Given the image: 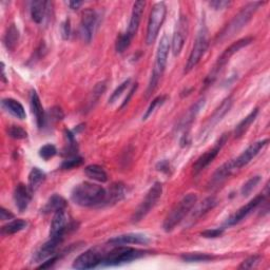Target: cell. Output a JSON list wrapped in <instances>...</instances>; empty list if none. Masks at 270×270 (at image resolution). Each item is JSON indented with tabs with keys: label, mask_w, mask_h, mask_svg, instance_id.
<instances>
[{
	"label": "cell",
	"mask_w": 270,
	"mask_h": 270,
	"mask_svg": "<svg viewBox=\"0 0 270 270\" xmlns=\"http://www.w3.org/2000/svg\"><path fill=\"white\" fill-rule=\"evenodd\" d=\"M30 104H31L32 112H33V114L35 116L38 128H42V127L44 126V121H45L44 110H43L42 105L40 103V99L35 91H32V93H31Z\"/></svg>",
	"instance_id": "obj_23"
},
{
	"label": "cell",
	"mask_w": 270,
	"mask_h": 270,
	"mask_svg": "<svg viewBox=\"0 0 270 270\" xmlns=\"http://www.w3.org/2000/svg\"><path fill=\"white\" fill-rule=\"evenodd\" d=\"M70 33H71V24H70V20L67 19L61 24V35L63 39H68L70 37Z\"/></svg>",
	"instance_id": "obj_46"
},
{
	"label": "cell",
	"mask_w": 270,
	"mask_h": 270,
	"mask_svg": "<svg viewBox=\"0 0 270 270\" xmlns=\"http://www.w3.org/2000/svg\"><path fill=\"white\" fill-rule=\"evenodd\" d=\"M27 226H28V223L26 220H23L21 218L14 219V220L9 222L8 224H6L5 226L2 227V234L3 235H12V234L22 231L23 229L27 228Z\"/></svg>",
	"instance_id": "obj_32"
},
{
	"label": "cell",
	"mask_w": 270,
	"mask_h": 270,
	"mask_svg": "<svg viewBox=\"0 0 270 270\" xmlns=\"http://www.w3.org/2000/svg\"><path fill=\"white\" fill-rule=\"evenodd\" d=\"M187 33H188V20L186 17H181L171 41L172 53L174 56L180 55V53L182 52L183 46L187 38Z\"/></svg>",
	"instance_id": "obj_15"
},
{
	"label": "cell",
	"mask_w": 270,
	"mask_h": 270,
	"mask_svg": "<svg viewBox=\"0 0 270 270\" xmlns=\"http://www.w3.org/2000/svg\"><path fill=\"white\" fill-rule=\"evenodd\" d=\"M182 260L188 263L193 262H207L214 259L213 256L208 255V253H202V252H191V253H185L182 257Z\"/></svg>",
	"instance_id": "obj_34"
},
{
	"label": "cell",
	"mask_w": 270,
	"mask_h": 270,
	"mask_svg": "<svg viewBox=\"0 0 270 270\" xmlns=\"http://www.w3.org/2000/svg\"><path fill=\"white\" fill-rule=\"evenodd\" d=\"M252 41H253L252 37H245V38L239 39L237 41L233 42L232 44H230L227 47V49L223 52V54H222L218 57V59H217L216 63L214 65V67L212 68L210 74L207 76V78H206V81H205L206 86H209V85H211L214 82V79L217 77L218 73L222 71V69H223L227 65L228 61L230 60V58L235 53L239 52L241 49H243V47L249 45Z\"/></svg>",
	"instance_id": "obj_6"
},
{
	"label": "cell",
	"mask_w": 270,
	"mask_h": 270,
	"mask_svg": "<svg viewBox=\"0 0 270 270\" xmlns=\"http://www.w3.org/2000/svg\"><path fill=\"white\" fill-rule=\"evenodd\" d=\"M85 173L86 176L93 180L100 183H106L108 181V174L105 171V169L99 165H89L85 168Z\"/></svg>",
	"instance_id": "obj_31"
},
{
	"label": "cell",
	"mask_w": 270,
	"mask_h": 270,
	"mask_svg": "<svg viewBox=\"0 0 270 270\" xmlns=\"http://www.w3.org/2000/svg\"><path fill=\"white\" fill-rule=\"evenodd\" d=\"M57 154V149L52 144H46L39 150V156L43 158L44 161H49L50 158L54 157Z\"/></svg>",
	"instance_id": "obj_36"
},
{
	"label": "cell",
	"mask_w": 270,
	"mask_h": 270,
	"mask_svg": "<svg viewBox=\"0 0 270 270\" xmlns=\"http://www.w3.org/2000/svg\"><path fill=\"white\" fill-rule=\"evenodd\" d=\"M169 50H170V41L167 35H164L163 38L161 39L160 44L157 47V53L155 57V63L152 70L150 83L147 89V97H149L151 93L155 90L157 87L158 83H160L161 78L165 72L166 66H167V60H168V55H169Z\"/></svg>",
	"instance_id": "obj_4"
},
{
	"label": "cell",
	"mask_w": 270,
	"mask_h": 270,
	"mask_svg": "<svg viewBox=\"0 0 270 270\" xmlns=\"http://www.w3.org/2000/svg\"><path fill=\"white\" fill-rule=\"evenodd\" d=\"M14 217L15 215L11 211L7 210L5 207H2V209H0V218H2V220H9Z\"/></svg>",
	"instance_id": "obj_50"
},
{
	"label": "cell",
	"mask_w": 270,
	"mask_h": 270,
	"mask_svg": "<svg viewBox=\"0 0 270 270\" xmlns=\"http://www.w3.org/2000/svg\"><path fill=\"white\" fill-rule=\"evenodd\" d=\"M209 6L216 11L224 10L230 6V2H226V0H214V2L209 3Z\"/></svg>",
	"instance_id": "obj_45"
},
{
	"label": "cell",
	"mask_w": 270,
	"mask_h": 270,
	"mask_svg": "<svg viewBox=\"0 0 270 270\" xmlns=\"http://www.w3.org/2000/svg\"><path fill=\"white\" fill-rule=\"evenodd\" d=\"M265 200L264 195H258L253 200H251L249 203H247L243 207H241L239 210H236L232 215H230L227 220L225 222V226H234L239 224L244 218H246L253 210L257 209L259 205H261Z\"/></svg>",
	"instance_id": "obj_13"
},
{
	"label": "cell",
	"mask_w": 270,
	"mask_h": 270,
	"mask_svg": "<svg viewBox=\"0 0 270 270\" xmlns=\"http://www.w3.org/2000/svg\"><path fill=\"white\" fill-rule=\"evenodd\" d=\"M32 193L33 192L24 184H18L16 186L14 191V202L16 207H17L20 212L26 211L29 207L32 200Z\"/></svg>",
	"instance_id": "obj_20"
},
{
	"label": "cell",
	"mask_w": 270,
	"mask_h": 270,
	"mask_svg": "<svg viewBox=\"0 0 270 270\" xmlns=\"http://www.w3.org/2000/svg\"><path fill=\"white\" fill-rule=\"evenodd\" d=\"M216 205H217V200L214 197H209L207 199H205L198 206L194 205V207H193L194 210L191 213V217H190V220L194 222V220L199 219L204 214H206L208 211L212 210Z\"/></svg>",
	"instance_id": "obj_24"
},
{
	"label": "cell",
	"mask_w": 270,
	"mask_h": 270,
	"mask_svg": "<svg viewBox=\"0 0 270 270\" xmlns=\"http://www.w3.org/2000/svg\"><path fill=\"white\" fill-rule=\"evenodd\" d=\"M268 141H269L268 139H263L255 142V144H251L239 157H236L235 160H233L235 168L239 170L242 167L246 166L248 163H250L253 158L260 153V151L267 146Z\"/></svg>",
	"instance_id": "obj_16"
},
{
	"label": "cell",
	"mask_w": 270,
	"mask_h": 270,
	"mask_svg": "<svg viewBox=\"0 0 270 270\" xmlns=\"http://www.w3.org/2000/svg\"><path fill=\"white\" fill-rule=\"evenodd\" d=\"M126 195V188L121 183H116L111 186L109 191L106 194V199L104 201L105 205H111L115 204L119 201H121ZM103 204V205H104Z\"/></svg>",
	"instance_id": "obj_26"
},
{
	"label": "cell",
	"mask_w": 270,
	"mask_h": 270,
	"mask_svg": "<svg viewBox=\"0 0 270 270\" xmlns=\"http://www.w3.org/2000/svg\"><path fill=\"white\" fill-rule=\"evenodd\" d=\"M18 40H19V31L15 27V24H11L7 30V33L4 39L8 50L13 51L15 49V46L17 45Z\"/></svg>",
	"instance_id": "obj_33"
},
{
	"label": "cell",
	"mask_w": 270,
	"mask_h": 270,
	"mask_svg": "<svg viewBox=\"0 0 270 270\" xmlns=\"http://www.w3.org/2000/svg\"><path fill=\"white\" fill-rule=\"evenodd\" d=\"M261 182V177L257 176V177H252L250 180H248L242 187L241 189V193L243 197H248L253 190H255V188L259 185V183Z\"/></svg>",
	"instance_id": "obj_35"
},
{
	"label": "cell",
	"mask_w": 270,
	"mask_h": 270,
	"mask_svg": "<svg viewBox=\"0 0 270 270\" xmlns=\"http://www.w3.org/2000/svg\"><path fill=\"white\" fill-rule=\"evenodd\" d=\"M197 202L198 195L195 193H189L185 195L167 214L163 224L164 230L166 232H170L176 228L191 212L194 205H197Z\"/></svg>",
	"instance_id": "obj_3"
},
{
	"label": "cell",
	"mask_w": 270,
	"mask_h": 270,
	"mask_svg": "<svg viewBox=\"0 0 270 270\" xmlns=\"http://www.w3.org/2000/svg\"><path fill=\"white\" fill-rule=\"evenodd\" d=\"M51 112H52V115L55 119H61L63 117V113H62V111L61 109L59 108H53L51 110Z\"/></svg>",
	"instance_id": "obj_51"
},
{
	"label": "cell",
	"mask_w": 270,
	"mask_h": 270,
	"mask_svg": "<svg viewBox=\"0 0 270 270\" xmlns=\"http://www.w3.org/2000/svg\"><path fill=\"white\" fill-rule=\"evenodd\" d=\"M8 135L14 139H24L28 137V133L23 130L21 127L18 126H11L7 130Z\"/></svg>",
	"instance_id": "obj_38"
},
{
	"label": "cell",
	"mask_w": 270,
	"mask_h": 270,
	"mask_svg": "<svg viewBox=\"0 0 270 270\" xmlns=\"http://www.w3.org/2000/svg\"><path fill=\"white\" fill-rule=\"evenodd\" d=\"M66 207H67L66 200L58 194H54L49 199V201L46 202L41 211L43 213H51V212L65 210Z\"/></svg>",
	"instance_id": "obj_27"
},
{
	"label": "cell",
	"mask_w": 270,
	"mask_h": 270,
	"mask_svg": "<svg viewBox=\"0 0 270 270\" xmlns=\"http://www.w3.org/2000/svg\"><path fill=\"white\" fill-rule=\"evenodd\" d=\"M62 237H50V241H47L45 244H43L41 248L36 252L34 261L36 263H40L53 257L58 245L62 242Z\"/></svg>",
	"instance_id": "obj_22"
},
{
	"label": "cell",
	"mask_w": 270,
	"mask_h": 270,
	"mask_svg": "<svg viewBox=\"0 0 270 270\" xmlns=\"http://www.w3.org/2000/svg\"><path fill=\"white\" fill-rule=\"evenodd\" d=\"M263 3L261 2H255V3H250L248 4L245 8L242 9V11L237 14L235 17L230 21L229 24H227L223 31L218 33L216 37L217 42H223L235 34L239 33V32L246 27V24L251 20L253 17V15L258 11L260 6H262Z\"/></svg>",
	"instance_id": "obj_2"
},
{
	"label": "cell",
	"mask_w": 270,
	"mask_h": 270,
	"mask_svg": "<svg viewBox=\"0 0 270 270\" xmlns=\"http://www.w3.org/2000/svg\"><path fill=\"white\" fill-rule=\"evenodd\" d=\"M224 233V228H215V229H209L202 232V236L205 239H216V237L222 236Z\"/></svg>",
	"instance_id": "obj_44"
},
{
	"label": "cell",
	"mask_w": 270,
	"mask_h": 270,
	"mask_svg": "<svg viewBox=\"0 0 270 270\" xmlns=\"http://www.w3.org/2000/svg\"><path fill=\"white\" fill-rule=\"evenodd\" d=\"M83 164V158L81 156H70V158H68L67 161H65L61 165L62 169H72L75 167L81 166Z\"/></svg>",
	"instance_id": "obj_41"
},
{
	"label": "cell",
	"mask_w": 270,
	"mask_h": 270,
	"mask_svg": "<svg viewBox=\"0 0 270 270\" xmlns=\"http://www.w3.org/2000/svg\"><path fill=\"white\" fill-rule=\"evenodd\" d=\"M167 13V8L165 3H157L154 5L148 21L147 27V38L146 41L148 44H152L160 33V30L162 28V24L165 20Z\"/></svg>",
	"instance_id": "obj_9"
},
{
	"label": "cell",
	"mask_w": 270,
	"mask_h": 270,
	"mask_svg": "<svg viewBox=\"0 0 270 270\" xmlns=\"http://www.w3.org/2000/svg\"><path fill=\"white\" fill-rule=\"evenodd\" d=\"M106 90V85L105 83H101V84H97L96 87L94 88L93 92H92V100H91V104H94L96 103V101H99V99L102 96V95L104 94Z\"/></svg>",
	"instance_id": "obj_43"
},
{
	"label": "cell",
	"mask_w": 270,
	"mask_h": 270,
	"mask_svg": "<svg viewBox=\"0 0 270 270\" xmlns=\"http://www.w3.org/2000/svg\"><path fill=\"white\" fill-rule=\"evenodd\" d=\"M58 260V257H51L50 259H47L45 262H43L40 266H38V269H47V268H51Z\"/></svg>",
	"instance_id": "obj_49"
},
{
	"label": "cell",
	"mask_w": 270,
	"mask_h": 270,
	"mask_svg": "<svg viewBox=\"0 0 270 270\" xmlns=\"http://www.w3.org/2000/svg\"><path fill=\"white\" fill-rule=\"evenodd\" d=\"M2 105L4 109L7 110V112H9L11 115L18 119H24L26 118V111L23 106L13 99H5L2 102Z\"/></svg>",
	"instance_id": "obj_25"
},
{
	"label": "cell",
	"mask_w": 270,
	"mask_h": 270,
	"mask_svg": "<svg viewBox=\"0 0 270 270\" xmlns=\"http://www.w3.org/2000/svg\"><path fill=\"white\" fill-rule=\"evenodd\" d=\"M258 114H259V109L256 108L250 114H248L243 120L240 121V124L235 127V130H234V137L235 138H239V137L243 136L247 132V130L249 129V127L251 126V124L256 120Z\"/></svg>",
	"instance_id": "obj_28"
},
{
	"label": "cell",
	"mask_w": 270,
	"mask_h": 270,
	"mask_svg": "<svg viewBox=\"0 0 270 270\" xmlns=\"http://www.w3.org/2000/svg\"><path fill=\"white\" fill-rule=\"evenodd\" d=\"M109 244L117 246V245H147L150 243L149 237L142 233H127L121 234L110 239Z\"/></svg>",
	"instance_id": "obj_18"
},
{
	"label": "cell",
	"mask_w": 270,
	"mask_h": 270,
	"mask_svg": "<svg viewBox=\"0 0 270 270\" xmlns=\"http://www.w3.org/2000/svg\"><path fill=\"white\" fill-rule=\"evenodd\" d=\"M106 190L94 183L84 182L76 185L71 193V200L82 207H94L102 206L106 199Z\"/></svg>",
	"instance_id": "obj_1"
},
{
	"label": "cell",
	"mask_w": 270,
	"mask_h": 270,
	"mask_svg": "<svg viewBox=\"0 0 270 270\" xmlns=\"http://www.w3.org/2000/svg\"><path fill=\"white\" fill-rule=\"evenodd\" d=\"M45 173L42 172L39 168H33L29 174V184L28 187L32 192H35L36 190L44 183Z\"/></svg>",
	"instance_id": "obj_30"
},
{
	"label": "cell",
	"mask_w": 270,
	"mask_h": 270,
	"mask_svg": "<svg viewBox=\"0 0 270 270\" xmlns=\"http://www.w3.org/2000/svg\"><path fill=\"white\" fill-rule=\"evenodd\" d=\"M227 139H228V135L223 134L218 138V140L215 142V145L211 149L206 151L203 155H201L198 158V161L193 165V173L195 174V176L214 161V158L217 156L222 148H223L224 145L227 142Z\"/></svg>",
	"instance_id": "obj_11"
},
{
	"label": "cell",
	"mask_w": 270,
	"mask_h": 270,
	"mask_svg": "<svg viewBox=\"0 0 270 270\" xmlns=\"http://www.w3.org/2000/svg\"><path fill=\"white\" fill-rule=\"evenodd\" d=\"M208 46H209L208 31L207 29H206V27H202L195 38L192 51L191 53H190V56L185 66V71H184L185 73H189L190 71L198 66V63L201 61L206 51L208 50Z\"/></svg>",
	"instance_id": "obj_7"
},
{
	"label": "cell",
	"mask_w": 270,
	"mask_h": 270,
	"mask_svg": "<svg viewBox=\"0 0 270 270\" xmlns=\"http://www.w3.org/2000/svg\"><path fill=\"white\" fill-rule=\"evenodd\" d=\"M46 2H33L31 3V17L36 23H41L45 17L46 14Z\"/></svg>",
	"instance_id": "obj_29"
},
{
	"label": "cell",
	"mask_w": 270,
	"mask_h": 270,
	"mask_svg": "<svg viewBox=\"0 0 270 270\" xmlns=\"http://www.w3.org/2000/svg\"><path fill=\"white\" fill-rule=\"evenodd\" d=\"M232 104H233L232 99L229 96L226 100H224L223 103H222L215 109V111L212 113V115L209 117V119L207 120V122H206L205 127H204L203 130H202V133H201V136L202 137L208 136V134L210 133V131H212V129L222 120V118H223L229 112V110L232 107Z\"/></svg>",
	"instance_id": "obj_12"
},
{
	"label": "cell",
	"mask_w": 270,
	"mask_h": 270,
	"mask_svg": "<svg viewBox=\"0 0 270 270\" xmlns=\"http://www.w3.org/2000/svg\"><path fill=\"white\" fill-rule=\"evenodd\" d=\"M145 6H146L145 2H136L133 5V10H132V14H131L129 27H128V30H127V32H126V34L128 35L131 39H133V37L137 33V30L139 28V23L141 20V16H142V13H144V10H145Z\"/></svg>",
	"instance_id": "obj_21"
},
{
	"label": "cell",
	"mask_w": 270,
	"mask_h": 270,
	"mask_svg": "<svg viewBox=\"0 0 270 270\" xmlns=\"http://www.w3.org/2000/svg\"><path fill=\"white\" fill-rule=\"evenodd\" d=\"M237 169L235 168L234 165V161L231 160L227 163H225L224 165H222L219 168H217V170L213 173V176L210 179V182L208 184V188L209 189H216L219 186L223 185L226 180L231 176V174L236 171Z\"/></svg>",
	"instance_id": "obj_17"
},
{
	"label": "cell",
	"mask_w": 270,
	"mask_h": 270,
	"mask_svg": "<svg viewBox=\"0 0 270 270\" xmlns=\"http://www.w3.org/2000/svg\"><path fill=\"white\" fill-rule=\"evenodd\" d=\"M68 228H69L68 216L65 210L55 212L51 224L50 237H62L63 239V236H65V233Z\"/></svg>",
	"instance_id": "obj_19"
},
{
	"label": "cell",
	"mask_w": 270,
	"mask_h": 270,
	"mask_svg": "<svg viewBox=\"0 0 270 270\" xmlns=\"http://www.w3.org/2000/svg\"><path fill=\"white\" fill-rule=\"evenodd\" d=\"M130 83H131V79H127V81H125L122 84H120V86H118V88H116V90L110 96L109 104L115 103L121 96V94L127 90V88L130 86Z\"/></svg>",
	"instance_id": "obj_39"
},
{
	"label": "cell",
	"mask_w": 270,
	"mask_h": 270,
	"mask_svg": "<svg viewBox=\"0 0 270 270\" xmlns=\"http://www.w3.org/2000/svg\"><path fill=\"white\" fill-rule=\"evenodd\" d=\"M96 24H97L96 12L92 9L86 10L83 13V17L81 21V35L86 42L91 41Z\"/></svg>",
	"instance_id": "obj_14"
},
{
	"label": "cell",
	"mask_w": 270,
	"mask_h": 270,
	"mask_svg": "<svg viewBox=\"0 0 270 270\" xmlns=\"http://www.w3.org/2000/svg\"><path fill=\"white\" fill-rule=\"evenodd\" d=\"M156 169L161 172H164L166 174H170L171 172V166L168 161H162L156 165Z\"/></svg>",
	"instance_id": "obj_47"
},
{
	"label": "cell",
	"mask_w": 270,
	"mask_h": 270,
	"mask_svg": "<svg viewBox=\"0 0 270 270\" xmlns=\"http://www.w3.org/2000/svg\"><path fill=\"white\" fill-rule=\"evenodd\" d=\"M149 251L126 247L125 245H117L112 250L106 253L102 266H116L125 263H129L134 260L147 256Z\"/></svg>",
	"instance_id": "obj_5"
},
{
	"label": "cell",
	"mask_w": 270,
	"mask_h": 270,
	"mask_svg": "<svg viewBox=\"0 0 270 270\" xmlns=\"http://www.w3.org/2000/svg\"><path fill=\"white\" fill-rule=\"evenodd\" d=\"M163 193V185L161 183H155L146 194L145 199L142 200L140 205L133 213L131 220L132 223H138L142 218H145V216L153 209L158 200L161 199Z\"/></svg>",
	"instance_id": "obj_8"
},
{
	"label": "cell",
	"mask_w": 270,
	"mask_h": 270,
	"mask_svg": "<svg viewBox=\"0 0 270 270\" xmlns=\"http://www.w3.org/2000/svg\"><path fill=\"white\" fill-rule=\"evenodd\" d=\"M68 5L72 10H77L84 5V3H82V2H69Z\"/></svg>",
	"instance_id": "obj_52"
},
{
	"label": "cell",
	"mask_w": 270,
	"mask_h": 270,
	"mask_svg": "<svg viewBox=\"0 0 270 270\" xmlns=\"http://www.w3.org/2000/svg\"><path fill=\"white\" fill-rule=\"evenodd\" d=\"M261 257L260 256H252L246 259L242 262V264L239 266V269H251L257 267V265L260 263Z\"/></svg>",
	"instance_id": "obj_42"
},
{
	"label": "cell",
	"mask_w": 270,
	"mask_h": 270,
	"mask_svg": "<svg viewBox=\"0 0 270 270\" xmlns=\"http://www.w3.org/2000/svg\"><path fill=\"white\" fill-rule=\"evenodd\" d=\"M166 99H167V96H158V97H156L155 100H153V102L151 103V105H150L149 108L147 109L146 113L144 114V116H142V119L146 120V119H147V118H148V117L154 112L156 108H158L160 106H162V105L166 102Z\"/></svg>",
	"instance_id": "obj_40"
},
{
	"label": "cell",
	"mask_w": 270,
	"mask_h": 270,
	"mask_svg": "<svg viewBox=\"0 0 270 270\" xmlns=\"http://www.w3.org/2000/svg\"><path fill=\"white\" fill-rule=\"evenodd\" d=\"M106 251L100 247L91 248L81 256L76 258L73 263V268L75 269H93L97 266H102L104 258L106 256Z\"/></svg>",
	"instance_id": "obj_10"
},
{
	"label": "cell",
	"mask_w": 270,
	"mask_h": 270,
	"mask_svg": "<svg viewBox=\"0 0 270 270\" xmlns=\"http://www.w3.org/2000/svg\"><path fill=\"white\" fill-rule=\"evenodd\" d=\"M131 41H132V39H131L128 35H127L126 33L121 34V35L117 38L116 43H115V49H116V51H117L118 53H122V52H125V51L129 47Z\"/></svg>",
	"instance_id": "obj_37"
},
{
	"label": "cell",
	"mask_w": 270,
	"mask_h": 270,
	"mask_svg": "<svg viewBox=\"0 0 270 270\" xmlns=\"http://www.w3.org/2000/svg\"><path fill=\"white\" fill-rule=\"evenodd\" d=\"M136 90H137V84H134V85H133V87L131 88V90L129 91L128 95H127V97L125 99L124 103L121 104V107H120V109H124V108H125L127 105H128V104L130 103V101H131V99H132V96H133V94L136 92Z\"/></svg>",
	"instance_id": "obj_48"
}]
</instances>
